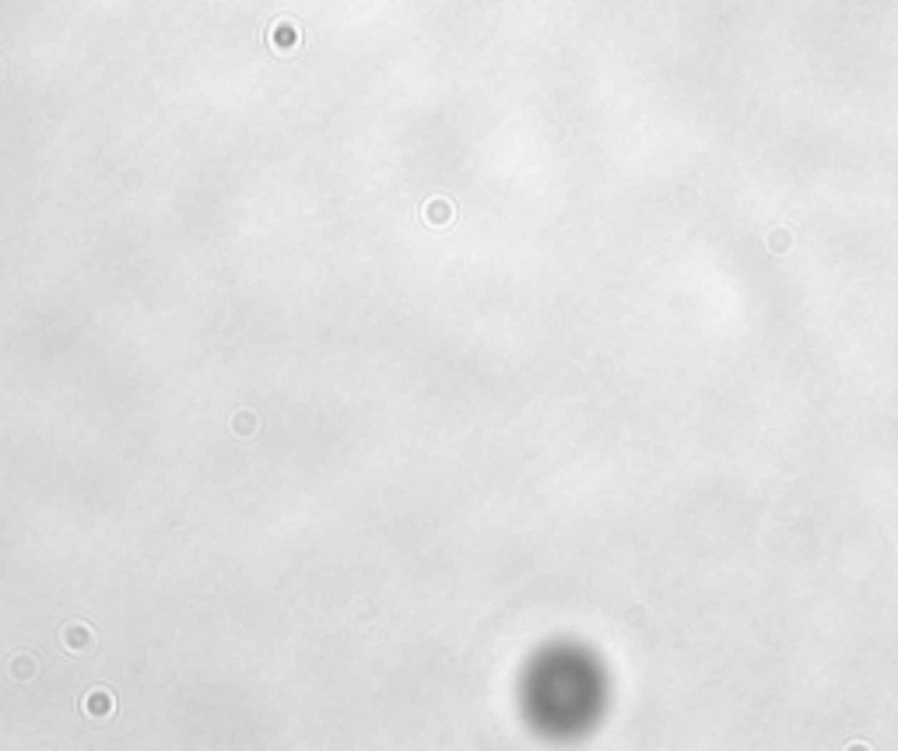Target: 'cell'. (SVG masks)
I'll list each match as a JSON object with an SVG mask.
<instances>
[{
    "instance_id": "cell-1",
    "label": "cell",
    "mask_w": 898,
    "mask_h": 751,
    "mask_svg": "<svg viewBox=\"0 0 898 751\" xmlns=\"http://www.w3.org/2000/svg\"><path fill=\"white\" fill-rule=\"evenodd\" d=\"M88 712H109V695H91L88 699Z\"/></svg>"
}]
</instances>
